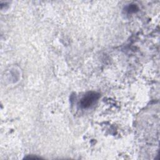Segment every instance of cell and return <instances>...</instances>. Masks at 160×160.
Instances as JSON below:
<instances>
[{
	"mask_svg": "<svg viewBox=\"0 0 160 160\" xmlns=\"http://www.w3.org/2000/svg\"><path fill=\"white\" fill-rule=\"evenodd\" d=\"M98 95L96 93H89L85 96L81 101V106L83 108H88L98 99Z\"/></svg>",
	"mask_w": 160,
	"mask_h": 160,
	"instance_id": "obj_1",
	"label": "cell"
}]
</instances>
